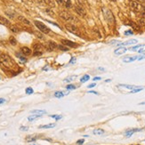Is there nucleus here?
<instances>
[{
	"mask_svg": "<svg viewBox=\"0 0 145 145\" xmlns=\"http://www.w3.org/2000/svg\"><path fill=\"white\" fill-rule=\"evenodd\" d=\"M45 12L46 13V14L49 15V16H51V17H54L55 16V14H54V12L51 8H46L45 10Z\"/></svg>",
	"mask_w": 145,
	"mask_h": 145,
	"instance_id": "22",
	"label": "nucleus"
},
{
	"mask_svg": "<svg viewBox=\"0 0 145 145\" xmlns=\"http://www.w3.org/2000/svg\"><path fill=\"white\" fill-rule=\"evenodd\" d=\"M61 43L62 45H64L65 46H67V47H76L77 46V44L74 43V42H72L70 40H67V39H61Z\"/></svg>",
	"mask_w": 145,
	"mask_h": 145,
	"instance_id": "9",
	"label": "nucleus"
},
{
	"mask_svg": "<svg viewBox=\"0 0 145 145\" xmlns=\"http://www.w3.org/2000/svg\"><path fill=\"white\" fill-rule=\"evenodd\" d=\"M17 56H19V58H20V61H22V62H25V61H26V59H25V58H24V57H22V56H20V54H17Z\"/></svg>",
	"mask_w": 145,
	"mask_h": 145,
	"instance_id": "43",
	"label": "nucleus"
},
{
	"mask_svg": "<svg viewBox=\"0 0 145 145\" xmlns=\"http://www.w3.org/2000/svg\"><path fill=\"white\" fill-rule=\"evenodd\" d=\"M75 61H76V59H75V58H72L70 60V63H74Z\"/></svg>",
	"mask_w": 145,
	"mask_h": 145,
	"instance_id": "54",
	"label": "nucleus"
},
{
	"mask_svg": "<svg viewBox=\"0 0 145 145\" xmlns=\"http://www.w3.org/2000/svg\"><path fill=\"white\" fill-rule=\"evenodd\" d=\"M89 93H90V94H95V95H98V93H96V92H95V91H90Z\"/></svg>",
	"mask_w": 145,
	"mask_h": 145,
	"instance_id": "56",
	"label": "nucleus"
},
{
	"mask_svg": "<svg viewBox=\"0 0 145 145\" xmlns=\"http://www.w3.org/2000/svg\"><path fill=\"white\" fill-rule=\"evenodd\" d=\"M137 51H138L139 54H143V53H145V45H142V46L139 48Z\"/></svg>",
	"mask_w": 145,
	"mask_h": 145,
	"instance_id": "33",
	"label": "nucleus"
},
{
	"mask_svg": "<svg viewBox=\"0 0 145 145\" xmlns=\"http://www.w3.org/2000/svg\"><path fill=\"white\" fill-rule=\"evenodd\" d=\"M125 52H126V48L125 47H119L115 50L114 54H116V55H121V54H125Z\"/></svg>",
	"mask_w": 145,
	"mask_h": 145,
	"instance_id": "15",
	"label": "nucleus"
},
{
	"mask_svg": "<svg viewBox=\"0 0 145 145\" xmlns=\"http://www.w3.org/2000/svg\"><path fill=\"white\" fill-rule=\"evenodd\" d=\"M0 63L4 65L5 67L8 68V69H13L15 66L14 60L5 54H2L0 53Z\"/></svg>",
	"mask_w": 145,
	"mask_h": 145,
	"instance_id": "1",
	"label": "nucleus"
},
{
	"mask_svg": "<svg viewBox=\"0 0 145 145\" xmlns=\"http://www.w3.org/2000/svg\"><path fill=\"white\" fill-rule=\"evenodd\" d=\"M60 17L62 18L64 20L66 21H69V22H78V19L76 16H73L71 14L68 13V12H65V11H62L60 13Z\"/></svg>",
	"mask_w": 145,
	"mask_h": 145,
	"instance_id": "2",
	"label": "nucleus"
},
{
	"mask_svg": "<svg viewBox=\"0 0 145 145\" xmlns=\"http://www.w3.org/2000/svg\"><path fill=\"white\" fill-rule=\"evenodd\" d=\"M130 7L134 12L139 13V12H142V5L141 4H139L138 2H136L135 0H131L130 1Z\"/></svg>",
	"mask_w": 145,
	"mask_h": 145,
	"instance_id": "5",
	"label": "nucleus"
},
{
	"mask_svg": "<svg viewBox=\"0 0 145 145\" xmlns=\"http://www.w3.org/2000/svg\"><path fill=\"white\" fill-rule=\"evenodd\" d=\"M28 129H29L28 126H20V130H21V131H27Z\"/></svg>",
	"mask_w": 145,
	"mask_h": 145,
	"instance_id": "47",
	"label": "nucleus"
},
{
	"mask_svg": "<svg viewBox=\"0 0 145 145\" xmlns=\"http://www.w3.org/2000/svg\"><path fill=\"white\" fill-rule=\"evenodd\" d=\"M119 86H121V87H124V88H127V89H130V90H134V89H135V88L142 87V86H137V85H125V84L119 85Z\"/></svg>",
	"mask_w": 145,
	"mask_h": 145,
	"instance_id": "17",
	"label": "nucleus"
},
{
	"mask_svg": "<svg viewBox=\"0 0 145 145\" xmlns=\"http://www.w3.org/2000/svg\"><path fill=\"white\" fill-rule=\"evenodd\" d=\"M37 138H38V135H28L27 137H26V142H34V141H36V140H37Z\"/></svg>",
	"mask_w": 145,
	"mask_h": 145,
	"instance_id": "13",
	"label": "nucleus"
},
{
	"mask_svg": "<svg viewBox=\"0 0 145 145\" xmlns=\"http://www.w3.org/2000/svg\"><path fill=\"white\" fill-rule=\"evenodd\" d=\"M65 6L67 7V8H70V7L71 6V3L70 0H67V1L65 2Z\"/></svg>",
	"mask_w": 145,
	"mask_h": 145,
	"instance_id": "42",
	"label": "nucleus"
},
{
	"mask_svg": "<svg viewBox=\"0 0 145 145\" xmlns=\"http://www.w3.org/2000/svg\"><path fill=\"white\" fill-rule=\"evenodd\" d=\"M141 46H142V45H135V46H133V47H131V48H130V50H131V51H136V50H138Z\"/></svg>",
	"mask_w": 145,
	"mask_h": 145,
	"instance_id": "40",
	"label": "nucleus"
},
{
	"mask_svg": "<svg viewBox=\"0 0 145 145\" xmlns=\"http://www.w3.org/2000/svg\"><path fill=\"white\" fill-rule=\"evenodd\" d=\"M20 52H21V54H23V55H27V56L31 54V50L29 47H27V46H23V47H21Z\"/></svg>",
	"mask_w": 145,
	"mask_h": 145,
	"instance_id": "11",
	"label": "nucleus"
},
{
	"mask_svg": "<svg viewBox=\"0 0 145 145\" xmlns=\"http://www.w3.org/2000/svg\"><path fill=\"white\" fill-rule=\"evenodd\" d=\"M47 4L49 5L50 7H54L55 6V3H54V0H48Z\"/></svg>",
	"mask_w": 145,
	"mask_h": 145,
	"instance_id": "36",
	"label": "nucleus"
},
{
	"mask_svg": "<svg viewBox=\"0 0 145 145\" xmlns=\"http://www.w3.org/2000/svg\"><path fill=\"white\" fill-rule=\"evenodd\" d=\"M85 142V141H84V139H80V140H78V141H77V144H83V143H84Z\"/></svg>",
	"mask_w": 145,
	"mask_h": 145,
	"instance_id": "44",
	"label": "nucleus"
},
{
	"mask_svg": "<svg viewBox=\"0 0 145 145\" xmlns=\"http://www.w3.org/2000/svg\"><path fill=\"white\" fill-rule=\"evenodd\" d=\"M78 2L79 5H81V4H84L85 2V0H78Z\"/></svg>",
	"mask_w": 145,
	"mask_h": 145,
	"instance_id": "51",
	"label": "nucleus"
},
{
	"mask_svg": "<svg viewBox=\"0 0 145 145\" xmlns=\"http://www.w3.org/2000/svg\"><path fill=\"white\" fill-rule=\"evenodd\" d=\"M104 134V130H102V129H95L94 130V135H101Z\"/></svg>",
	"mask_w": 145,
	"mask_h": 145,
	"instance_id": "23",
	"label": "nucleus"
},
{
	"mask_svg": "<svg viewBox=\"0 0 145 145\" xmlns=\"http://www.w3.org/2000/svg\"><path fill=\"white\" fill-rule=\"evenodd\" d=\"M76 78H77V76H70V77H68V78H65L63 81H64L65 83H69V82H71L72 80L76 79Z\"/></svg>",
	"mask_w": 145,
	"mask_h": 145,
	"instance_id": "26",
	"label": "nucleus"
},
{
	"mask_svg": "<svg viewBox=\"0 0 145 145\" xmlns=\"http://www.w3.org/2000/svg\"><path fill=\"white\" fill-rule=\"evenodd\" d=\"M65 29H66L69 32L74 34V35L78 36V37H80V33H79L78 29L76 27L75 25H73V24H66V25H65Z\"/></svg>",
	"mask_w": 145,
	"mask_h": 145,
	"instance_id": "6",
	"label": "nucleus"
},
{
	"mask_svg": "<svg viewBox=\"0 0 145 145\" xmlns=\"http://www.w3.org/2000/svg\"><path fill=\"white\" fill-rule=\"evenodd\" d=\"M64 95H65L61 91H57V92H55V93H54V96H55L56 98H61V97H63Z\"/></svg>",
	"mask_w": 145,
	"mask_h": 145,
	"instance_id": "29",
	"label": "nucleus"
},
{
	"mask_svg": "<svg viewBox=\"0 0 145 145\" xmlns=\"http://www.w3.org/2000/svg\"><path fill=\"white\" fill-rule=\"evenodd\" d=\"M33 48L34 51H37V52H41V53H43V51H44V46L41 44H35L33 45Z\"/></svg>",
	"mask_w": 145,
	"mask_h": 145,
	"instance_id": "16",
	"label": "nucleus"
},
{
	"mask_svg": "<svg viewBox=\"0 0 145 145\" xmlns=\"http://www.w3.org/2000/svg\"><path fill=\"white\" fill-rule=\"evenodd\" d=\"M57 2L59 4H60V5H61V4H63V1H62V0H57Z\"/></svg>",
	"mask_w": 145,
	"mask_h": 145,
	"instance_id": "55",
	"label": "nucleus"
},
{
	"mask_svg": "<svg viewBox=\"0 0 145 145\" xmlns=\"http://www.w3.org/2000/svg\"><path fill=\"white\" fill-rule=\"evenodd\" d=\"M139 25H141V26H144L145 25V18L142 17L140 20H139Z\"/></svg>",
	"mask_w": 145,
	"mask_h": 145,
	"instance_id": "38",
	"label": "nucleus"
},
{
	"mask_svg": "<svg viewBox=\"0 0 145 145\" xmlns=\"http://www.w3.org/2000/svg\"><path fill=\"white\" fill-rule=\"evenodd\" d=\"M140 105H145V102H141V103H139Z\"/></svg>",
	"mask_w": 145,
	"mask_h": 145,
	"instance_id": "57",
	"label": "nucleus"
},
{
	"mask_svg": "<svg viewBox=\"0 0 145 145\" xmlns=\"http://www.w3.org/2000/svg\"><path fill=\"white\" fill-rule=\"evenodd\" d=\"M5 102V99H4V98H0V104H3Z\"/></svg>",
	"mask_w": 145,
	"mask_h": 145,
	"instance_id": "48",
	"label": "nucleus"
},
{
	"mask_svg": "<svg viewBox=\"0 0 145 145\" xmlns=\"http://www.w3.org/2000/svg\"><path fill=\"white\" fill-rule=\"evenodd\" d=\"M42 54H43V53H41V52H37V51H35V53H34V55H41Z\"/></svg>",
	"mask_w": 145,
	"mask_h": 145,
	"instance_id": "49",
	"label": "nucleus"
},
{
	"mask_svg": "<svg viewBox=\"0 0 145 145\" xmlns=\"http://www.w3.org/2000/svg\"><path fill=\"white\" fill-rule=\"evenodd\" d=\"M102 13H103V15H104L105 20L108 21V23L110 25H113L115 24V17L112 14V12L108 8H103L102 9Z\"/></svg>",
	"mask_w": 145,
	"mask_h": 145,
	"instance_id": "3",
	"label": "nucleus"
},
{
	"mask_svg": "<svg viewBox=\"0 0 145 145\" xmlns=\"http://www.w3.org/2000/svg\"><path fill=\"white\" fill-rule=\"evenodd\" d=\"M142 17H143V18H145V5L144 6H142Z\"/></svg>",
	"mask_w": 145,
	"mask_h": 145,
	"instance_id": "45",
	"label": "nucleus"
},
{
	"mask_svg": "<svg viewBox=\"0 0 145 145\" xmlns=\"http://www.w3.org/2000/svg\"><path fill=\"white\" fill-rule=\"evenodd\" d=\"M10 30L12 32H14V33H18L19 32V28L15 26V25H10Z\"/></svg>",
	"mask_w": 145,
	"mask_h": 145,
	"instance_id": "24",
	"label": "nucleus"
},
{
	"mask_svg": "<svg viewBox=\"0 0 145 145\" xmlns=\"http://www.w3.org/2000/svg\"><path fill=\"white\" fill-rule=\"evenodd\" d=\"M18 20H20V22H22L23 24H26V25H28V26H30V20H28V19H26L24 16H21V15H19L18 16Z\"/></svg>",
	"mask_w": 145,
	"mask_h": 145,
	"instance_id": "14",
	"label": "nucleus"
},
{
	"mask_svg": "<svg viewBox=\"0 0 145 145\" xmlns=\"http://www.w3.org/2000/svg\"><path fill=\"white\" fill-rule=\"evenodd\" d=\"M41 115H37V114H34L32 115V116H30L29 118H28V119H29V121H33V120H35V119H37V118H40Z\"/></svg>",
	"mask_w": 145,
	"mask_h": 145,
	"instance_id": "25",
	"label": "nucleus"
},
{
	"mask_svg": "<svg viewBox=\"0 0 145 145\" xmlns=\"http://www.w3.org/2000/svg\"><path fill=\"white\" fill-rule=\"evenodd\" d=\"M25 92H26V94H27V95H32V94L34 93L33 89H32L31 87L26 88V91H25Z\"/></svg>",
	"mask_w": 145,
	"mask_h": 145,
	"instance_id": "34",
	"label": "nucleus"
},
{
	"mask_svg": "<svg viewBox=\"0 0 145 145\" xmlns=\"http://www.w3.org/2000/svg\"><path fill=\"white\" fill-rule=\"evenodd\" d=\"M139 131H141V129H132V130H128V131L125 134V135L126 137H130L134 133H135V132H139Z\"/></svg>",
	"mask_w": 145,
	"mask_h": 145,
	"instance_id": "19",
	"label": "nucleus"
},
{
	"mask_svg": "<svg viewBox=\"0 0 145 145\" xmlns=\"http://www.w3.org/2000/svg\"><path fill=\"white\" fill-rule=\"evenodd\" d=\"M50 117H51V118H55L56 120H59V119H61V116H59V115H51Z\"/></svg>",
	"mask_w": 145,
	"mask_h": 145,
	"instance_id": "41",
	"label": "nucleus"
},
{
	"mask_svg": "<svg viewBox=\"0 0 145 145\" xmlns=\"http://www.w3.org/2000/svg\"><path fill=\"white\" fill-rule=\"evenodd\" d=\"M128 24L135 30H140V27L138 26V24L137 23H135V22H133V21H129Z\"/></svg>",
	"mask_w": 145,
	"mask_h": 145,
	"instance_id": "20",
	"label": "nucleus"
},
{
	"mask_svg": "<svg viewBox=\"0 0 145 145\" xmlns=\"http://www.w3.org/2000/svg\"><path fill=\"white\" fill-rule=\"evenodd\" d=\"M36 2H37L38 5H46L45 0H36Z\"/></svg>",
	"mask_w": 145,
	"mask_h": 145,
	"instance_id": "35",
	"label": "nucleus"
},
{
	"mask_svg": "<svg viewBox=\"0 0 145 145\" xmlns=\"http://www.w3.org/2000/svg\"><path fill=\"white\" fill-rule=\"evenodd\" d=\"M9 42H10V44L12 45H17V40L15 39V37H12V36L9 37Z\"/></svg>",
	"mask_w": 145,
	"mask_h": 145,
	"instance_id": "27",
	"label": "nucleus"
},
{
	"mask_svg": "<svg viewBox=\"0 0 145 145\" xmlns=\"http://www.w3.org/2000/svg\"><path fill=\"white\" fill-rule=\"evenodd\" d=\"M135 1H136V2H138L139 4H141V5L145 3V0H135Z\"/></svg>",
	"mask_w": 145,
	"mask_h": 145,
	"instance_id": "50",
	"label": "nucleus"
},
{
	"mask_svg": "<svg viewBox=\"0 0 145 145\" xmlns=\"http://www.w3.org/2000/svg\"><path fill=\"white\" fill-rule=\"evenodd\" d=\"M66 88H67L68 90H74V89H76V86H75L74 85H68L67 86H66Z\"/></svg>",
	"mask_w": 145,
	"mask_h": 145,
	"instance_id": "39",
	"label": "nucleus"
},
{
	"mask_svg": "<svg viewBox=\"0 0 145 145\" xmlns=\"http://www.w3.org/2000/svg\"><path fill=\"white\" fill-rule=\"evenodd\" d=\"M54 126H55V124H48V125H40L39 128H53Z\"/></svg>",
	"mask_w": 145,
	"mask_h": 145,
	"instance_id": "30",
	"label": "nucleus"
},
{
	"mask_svg": "<svg viewBox=\"0 0 145 145\" xmlns=\"http://www.w3.org/2000/svg\"><path fill=\"white\" fill-rule=\"evenodd\" d=\"M30 113H31V114L43 115V114H45V113H46V111H45V110H31Z\"/></svg>",
	"mask_w": 145,
	"mask_h": 145,
	"instance_id": "18",
	"label": "nucleus"
},
{
	"mask_svg": "<svg viewBox=\"0 0 145 145\" xmlns=\"http://www.w3.org/2000/svg\"><path fill=\"white\" fill-rule=\"evenodd\" d=\"M34 23H35V25L37 26V29L39 30L40 32H42V33H44V34L50 33V29H49L47 26H45L43 22L38 21V20H35V21H34Z\"/></svg>",
	"mask_w": 145,
	"mask_h": 145,
	"instance_id": "4",
	"label": "nucleus"
},
{
	"mask_svg": "<svg viewBox=\"0 0 145 145\" xmlns=\"http://www.w3.org/2000/svg\"><path fill=\"white\" fill-rule=\"evenodd\" d=\"M58 48L61 51H68L69 50V48L67 46H65L64 45H58Z\"/></svg>",
	"mask_w": 145,
	"mask_h": 145,
	"instance_id": "32",
	"label": "nucleus"
},
{
	"mask_svg": "<svg viewBox=\"0 0 145 145\" xmlns=\"http://www.w3.org/2000/svg\"><path fill=\"white\" fill-rule=\"evenodd\" d=\"M97 80H101V78H100V77H95V78H94V81H97Z\"/></svg>",
	"mask_w": 145,
	"mask_h": 145,
	"instance_id": "53",
	"label": "nucleus"
},
{
	"mask_svg": "<svg viewBox=\"0 0 145 145\" xmlns=\"http://www.w3.org/2000/svg\"><path fill=\"white\" fill-rule=\"evenodd\" d=\"M138 59V56H136V55H127V56H125L122 59V61H124V62H126V63H129V62H133V61H135V60H137Z\"/></svg>",
	"mask_w": 145,
	"mask_h": 145,
	"instance_id": "8",
	"label": "nucleus"
},
{
	"mask_svg": "<svg viewBox=\"0 0 145 145\" xmlns=\"http://www.w3.org/2000/svg\"><path fill=\"white\" fill-rule=\"evenodd\" d=\"M94 86H95V83H93V84L89 85H88V88H92L94 87Z\"/></svg>",
	"mask_w": 145,
	"mask_h": 145,
	"instance_id": "52",
	"label": "nucleus"
},
{
	"mask_svg": "<svg viewBox=\"0 0 145 145\" xmlns=\"http://www.w3.org/2000/svg\"><path fill=\"white\" fill-rule=\"evenodd\" d=\"M134 34V32L132 30H127V31H125V36H129V35H133Z\"/></svg>",
	"mask_w": 145,
	"mask_h": 145,
	"instance_id": "46",
	"label": "nucleus"
},
{
	"mask_svg": "<svg viewBox=\"0 0 145 145\" xmlns=\"http://www.w3.org/2000/svg\"><path fill=\"white\" fill-rule=\"evenodd\" d=\"M5 14H6L7 16H9L10 18H14V15H15V13H14V11H12V10H10V11H5Z\"/></svg>",
	"mask_w": 145,
	"mask_h": 145,
	"instance_id": "28",
	"label": "nucleus"
},
{
	"mask_svg": "<svg viewBox=\"0 0 145 145\" xmlns=\"http://www.w3.org/2000/svg\"><path fill=\"white\" fill-rule=\"evenodd\" d=\"M137 43V40L136 39H130V40L126 41L125 43H123L122 45H135Z\"/></svg>",
	"mask_w": 145,
	"mask_h": 145,
	"instance_id": "21",
	"label": "nucleus"
},
{
	"mask_svg": "<svg viewBox=\"0 0 145 145\" xmlns=\"http://www.w3.org/2000/svg\"><path fill=\"white\" fill-rule=\"evenodd\" d=\"M75 11H76V12H77V14H79L80 16L85 17V15H86V11H85V9L84 8L83 5H79V4L75 5Z\"/></svg>",
	"mask_w": 145,
	"mask_h": 145,
	"instance_id": "7",
	"label": "nucleus"
},
{
	"mask_svg": "<svg viewBox=\"0 0 145 145\" xmlns=\"http://www.w3.org/2000/svg\"><path fill=\"white\" fill-rule=\"evenodd\" d=\"M58 47V45L54 42V41H48L47 43V45H46V49L48 51H53L54 49H56Z\"/></svg>",
	"mask_w": 145,
	"mask_h": 145,
	"instance_id": "10",
	"label": "nucleus"
},
{
	"mask_svg": "<svg viewBox=\"0 0 145 145\" xmlns=\"http://www.w3.org/2000/svg\"><path fill=\"white\" fill-rule=\"evenodd\" d=\"M89 79H90L89 75H85V76H83V77H82V78H81L80 81L82 82V83H85V82H87Z\"/></svg>",
	"mask_w": 145,
	"mask_h": 145,
	"instance_id": "31",
	"label": "nucleus"
},
{
	"mask_svg": "<svg viewBox=\"0 0 145 145\" xmlns=\"http://www.w3.org/2000/svg\"><path fill=\"white\" fill-rule=\"evenodd\" d=\"M0 23L5 25V26H8V27H10V21L9 20H7L5 17L4 16H0Z\"/></svg>",
	"mask_w": 145,
	"mask_h": 145,
	"instance_id": "12",
	"label": "nucleus"
},
{
	"mask_svg": "<svg viewBox=\"0 0 145 145\" xmlns=\"http://www.w3.org/2000/svg\"><path fill=\"white\" fill-rule=\"evenodd\" d=\"M31 145H36V144H31Z\"/></svg>",
	"mask_w": 145,
	"mask_h": 145,
	"instance_id": "58",
	"label": "nucleus"
},
{
	"mask_svg": "<svg viewBox=\"0 0 145 145\" xmlns=\"http://www.w3.org/2000/svg\"><path fill=\"white\" fill-rule=\"evenodd\" d=\"M142 89L143 88L142 87H139V88H135V89H134V90H131V94H135V93H138V92H140V91H142Z\"/></svg>",
	"mask_w": 145,
	"mask_h": 145,
	"instance_id": "37",
	"label": "nucleus"
}]
</instances>
